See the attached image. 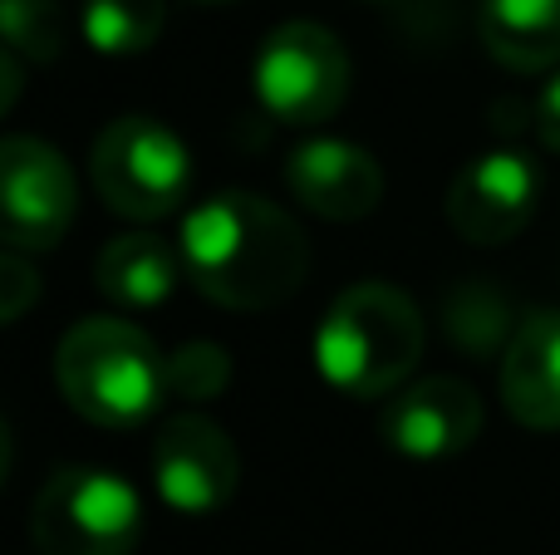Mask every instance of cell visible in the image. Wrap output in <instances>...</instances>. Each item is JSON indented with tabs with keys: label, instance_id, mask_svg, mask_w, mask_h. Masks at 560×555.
<instances>
[{
	"label": "cell",
	"instance_id": "52a82bcc",
	"mask_svg": "<svg viewBox=\"0 0 560 555\" xmlns=\"http://www.w3.org/2000/svg\"><path fill=\"white\" fill-rule=\"evenodd\" d=\"M79 187L65 153L45 138H0V241L15 251H49L74 226Z\"/></svg>",
	"mask_w": 560,
	"mask_h": 555
},
{
	"label": "cell",
	"instance_id": "277c9868",
	"mask_svg": "<svg viewBox=\"0 0 560 555\" xmlns=\"http://www.w3.org/2000/svg\"><path fill=\"white\" fill-rule=\"evenodd\" d=\"M39 555H133L143 541V497L104 468H59L30 511Z\"/></svg>",
	"mask_w": 560,
	"mask_h": 555
},
{
	"label": "cell",
	"instance_id": "8992f818",
	"mask_svg": "<svg viewBox=\"0 0 560 555\" xmlns=\"http://www.w3.org/2000/svg\"><path fill=\"white\" fill-rule=\"evenodd\" d=\"M252 88L276 123L315 128L349 98V49L319 20H285L256 49Z\"/></svg>",
	"mask_w": 560,
	"mask_h": 555
},
{
	"label": "cell",
	"instance_id": "ba28073f",
	"mask_svg": "<svg viewBox=\"0 0 560 555\" xmlns=\"http://www.w3.org/2000/svg\"><path fill=\"white\" fill-rule=\"evenodd\" d=\"M242 458L226 428L202 413H177L153 438V492L183 517H212L236 497Z\"/></svg>",
	"mask_w": 560,
	"mask_h": 555
},
{
	"label": "cell",
	"instance_id": "5b68a950",
	"mask_svg": "<svg viewBox=\"0 0 560 555\" xmlns=\"http://www.w3.org/2000/svg\"><path fill=\"white\" fill-rule=\"evenodd\" d=\"M94 192L124 222H163L192 187V153L167 123L143 114L114 118L89 153Z\"/></svg>",
	"mask_w": 560,
	"mask_h": 555
},
{
	"label": "cell",
	"instance_id": "d6986e66",
	"mask_svg": "<svg viewBox=\"0 0 560 555\" xmlns=\"http://www.w3.org/2000/svg\"><path fill=\"white\" fill-rule=\"evenodd\" d=\"M39 300V271L15 251H0V330L15 324Z\"/></svg>",
	"mask_w": 560,
	"mask_h": 555
},
{
	"label": "cell",
	"instance_id": "4fadbf2b",
	"mask_svg": "<svg viewBox=\"0 0 560 555\" xmlns=\"http://www.w3.org/2000/svg\"><path fill=\"white\" fill-rule=\"evenodd\" d=\"M477 29L487 55L516 74L560 64V0H482Z\"/></svg>",
	"mask_w": 560,
	"mask_h": 555
},
{
	"label": "cell",
	"instance_id": "7402d4cb",
	"mask_svg": "<svg viewBox=\"0 0 560 555\" xmlns=\"http://www.w3.org/2000/svg\"><path fill=\"white\" fill-rule=\"evenodd\" d=\"M5 477H10V423L0 413V487H5Z\"/></svg>",
	"mask_w": 560,
	"mask_h": 555
},
{
	"label": "cell",
	"instance_id": "ffe728a7",
	"mask_svg": "<svg viewBox=\"0 0 560 555\" xmlns=\"http://www.w3.org/2000/svg\"><path fill=\"white\" fill-rule=\"evenodd\" d=\"M536 128H541L546 147L560 153V74L541 88V104H536Z\"/></svg>",
	"mask_w": 560,
	"mask_h": 555
},
{
	"label": "cell",
	"instance_id": "3957f363",
	"mask_svg": "<svg viewBox=\"0 0 560 555\" xmlns=\"http://www.w3.org/2000/svg\"><path fill=\"white\" fill-rule=\"evenodd\" d=\"M55 383L65 403L94 428H138L167 399L163 354L133 320L89 315L55 350Z\"/></svg>",
	"mask_w": 560,
	"mask_h": 555
},
{
	"label": "cell",
	"instance_id": "5bb4252c",
	"mask_svg": "<svg viewBox=\"0 0 560 555\" xmlns=\"http://www.w3.org/2000/svg\"><path fill=\"white\" fill-rule=\"evenodd\" d=\"M177 261L183 256L153 232H124L98 251L94 261V281L124 310H153L173 295L177 285Z\"/></svg>",
	"mask_w": 560,
	"mask_h": 555
},
{
	"label": "cell",
	"instance_id": "8fae6325",
	"mask_svg": "<svg viewBox=\"0 0 560 555\" xmlns=\"http://www.w3.org/2000/svg\"><path fill=\"white\" fill-rule=\"evenodd\" d=\"M285 187L305 212L325 222H359L384 202V167L374 153L345 138H310L290 153Z\"/></svg>",
	"mask_w": 560,
	"mask_h": 555
},
{
	"label": "cell",
	"instance_id": "6da1fadb",
	"mask_svg": "<svg viewBox=\"0 0 560 555\" xmlns=\"http://www.w3.org/2000/svg\"><path fill=\"white\" fill-rule=\"evenodd\" d=\"M187 281L222 310H271L300 291L310 246L295 216L256 192H217L183 222Z\"/></svg>",
	"mask_w": 560,
	"mask_h": 555
},
{
	"label": "cell",
	"instance_id": "9a60e30c",
	"mask_svg": "<svg viewBox=\"0 0 560 555\" xmlns=\"http://www.w3.org/2000/svg\"><path fill=\"white\" fill-rule=\"evenodd\" d=\"M167 25V0H84L79 10V35L98 55H143L158 45Z\"/></svg>",
	"mask_w": 560,
	"mask_h": 555
},
{
	"label": "cell",
	"instance_id": "44dd1931",
	"mask_svg": "<svg viewBox=\"0 0 560 555\" xmlns=\"http://www.w3.org/2000/svg\"><path fill=\"white\" fill-rule=\"evenodd\" d=\"M20 84H25V69H20V55H15V49L0 45V118H5L10 108H15Z\"/></svg>",
	"mask_w": 560,
	"mask_h": 555
},
{
	"label": "cell",
	"instance_id": "ac0fdd59",
	"mask_svg": "<svg viewBox=\"0 0 560 555\" xmlns=\"http://www.w3.org/2000/svg\"><path fill=\"white\" fill-rule=\"evenodd\" d=\"M232 383V354L212 340H187L163 359V389L167 399L183 403H217Z\"/></svg>",
	"mask_w": 560,
	"mask_h": 555
},
{
	"label": "cell",
	"instance_id": "30bf717a",
	"mask_svg": "<svg viewBox=\"0 0 560 555\" xmlns=\"http://www.w3.org/2000/svg\"><path fill=\"white\" fill-rule=\"evenodd\" d=\"M482 399L472 383L453 379V374H433V379L404 383L398 393H388L378 433L394 452L418 462H438L467 452L482 438Z\"/></svg>",
	"mask_w": 560,
	"mask_h": 555
},
{
	"label": "cell",
	"instance_id": "7a4b0ae2",
	"mask_svg": "<svg viewBox=\"0 0 560 555\" xmlns=\"http://www.w3.org/2000/svg\"><path fill=\"white\" fill-rule=\"evenodd\" d=\"M423 315L398 285L359 281L325 310L315 330V364L329 389L349 399H388L423 359Z\"/></svg>",
	"mask_w": 560,
	"mask_h": 555
},
{
	"label": "cell",
	"instance_id": "603a6c76",
	"mask_svg": "<svg viewBox=\"0 0 560 555\" xmlns=\"http://www.w3.org/2000/svg\"><path fill=\"white\" fill-rule=\"evenodd\" d=\"M202 5H222V0H202Z\"/></svg>",
	"mask_w": 560,
	"mask_h": 555
},
{
	"label": "cell",
	"instance_id": "2e32d148",
	"mask_svg": "<svg viewBox=\"0 0 560 555\" xmlns=\"http://www.w3.org/2000/svg\"><path fill=\"white\" fill-rule=\"evenodd\" d=\"M443 324H447V340H453L457 350L477 354V359L506 350V340H512V330H516L506 295L487 281L453 285L443 300Z\"/></svg>",
	"mask_w": 560,
	"mask_h": 555
},
{
	"label": "cell",
	"instance_id": "9c48e42d",
	"mask_svg": "<svg viewBox=\"0 0 560 555\" xmlns=\"http://www.w3.org/2000/svg\"><path fill=\"white\" fill-rule=\"evenodd\" d=\"M536 197H541V173L532 157L492 147L457 167L447 187V222L472 246H502L532 222Z\"/></svg>",
	"mask_w": 560,
	"mask_h": 555
},
{
	"label": "cell",
	"instance_id": "7c38bea8",
	"mask_svg": "<svg viewBox=\"0 0 560 555\" xmlns=\"http://www.w3.org/2000/svg\"><path fill=\"white\" fill-rule=\"evenodd\" d=\"M502 403L522 428L560 433V310H536L502 350Z\"/></svg>",
	"mask_w": 560,
	"mask_h": 555
},
{
	"label": "cell",
	"instance_id": "e0dca14e",
	"mask_svg": "<svg viewBox=\"0 0 560 555\" xmlns=\"http://www.w3.org/2000/svg\"><path fill=\"white\" fill-rule=\"evenodd\" d=\"M69 39V15L59 0H0V45L30 64L59 59Z\"/></svg>",
	"mask_w": 560,
	"mask_h": 555
}]
</instances>
